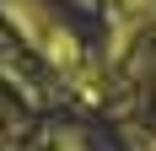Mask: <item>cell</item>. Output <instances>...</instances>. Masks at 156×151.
I'll return each mask as SVG.
<instances>
[{"label": "cell", "mask_w": 156, "mask_h": 151, "mask_svg": "<svg viewBox=\"0 0 156 151\" xmlns=\"http://www.w3.org/2000/svg\"><path fill=\"white\" fill-rule=\"evenodd\" d=\"M140 151H156V146H140Z\"/></svg>", "instance_id": "277c9868"}, {"label": "cell", "mask_w": 156, "mask_h": 151, "mask_svg": "<svg viewBox=\"0 0 156 151\" xmlns=\"http://www.w3.org/2000/svg\"><path fill=\"white\" fill-rule=\"evenodd\" d=\"M156 22V0H113L108 6V27H113V54H124L129 43H135V32H145Z\"/></svg>", "instance_id": "7a4b0ae2"}, {"label": "cell", "mask_w": 156, "mask_h": 151, "mask_svg": "<svg viewBox=\"0 0 156 151\" xmlns=\"http://www.w3.org/2000/svg\"><path fill=\"white\" fill-rule=\"evenodd\" d=\"M0 11H5V22H11V27L22 32V38H27L59 76H70L81 92H92V70H86V54H81L76 32L65 27L43 0H0Z\"/></svg>", "instance_id": "6da1fadb"}, {"label": "cell", "mask_w": 156, "mask_h": 151, "mask_svg": "<svg viewBox=\"0 0 156 151\" xmlns=\"http://www.w3.org/2000/svg\"><path fill=\"white\" fill-rule=\"evenodd\" d=\"M48 151H86V140H81L76 130H59V135L48 140Z\"/></svg>", "instance_id": "3957f363"}]
</instances>
